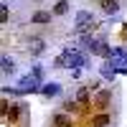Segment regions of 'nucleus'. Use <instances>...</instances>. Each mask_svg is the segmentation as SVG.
I'll return each mask as SVG.
<instances>
[{"label":"nucleus","mask_w":127,"mask_h":127,"mask_svg":"<svg viewBox=\"0 0 127 127\" xmlns=\"http://www.w3.org/2000/svg\"><path fill=\"white\" fill-rule=\"evenodd\" d=\"M102 76H104V79H114V76H117V69H114L112 61H104V64H102Z\"/></svg>","instance_id":"nucleus-13"},{"label":"nucleus","mask_w":127,"mask_h":127,"mask_svg":"<svg viewBox=\"0 0 127 127\" xmlns=\"http://www.w3.org/2000/svg\"><path fill=\"white\" fill-rule=\"evenodd\" d=\"M28 51H31L33 56H41V54L46 51V41H43V38H28Z\"/></svg>","instance_id":"nucleus-8"},{"label":"nucleus","mask_w":127,"mask_h":127,"mask_svg":"<svg viewBox=\"0 0 127 127\" xmlns=\"http://www.w3.org/2000/svg\"><path fill=\"white\" fill-rule=\"evenodd\" d=\"M54 125L56 127H71V117H69L66 112H59L56 117H54Z\"/></svg>","instance_id":"nucleus-15"},{"label":"nucleus","mask_w":127,"mask_h":127,"mask_svg":"<svg viewBox=\"0 0 127 127\" xmlns=\"http://www.w3.org/2000/svg\"><path fill=\"white\" fill-rule=\"evenodd\" d=\"M3 94H10V97H18V94H20V89H18V87H3Z\"/></svg>","instance_id":"nucleus-19"},{"label":"nucleus","mask_w":127,"mask_h":127,"mask_svg":"<svg viewBox=\"0 0 127 127\" xmlns=\"http://www.w3.org/2000/svg\"><path fill=\"white\" fill-rule=\"evenodd\" d=\"M23 109H26L23 104H10V109H8V114H5V120H8L10 125H15L20 117H23Z\"/></svg>","instance_id":"nucleus-7"},{"label":"nucleus","mask_w":127,"mask_h":127,"mask_svg":"<svg viewBox=\"0 0 127 127\" xmlns=\"http://www.w3.org/2000/svg\"><path fill=\"white\" fill-rule=\"evenodd\" d=\"M109 102H112V92H109V89H99L97 97H92V104H94L97 109H107Z\"/></svg>","instance_id":"nucleus-4"},{"label":"nucleus","mask_w":127,"mask_h":127,"mask_svg":"<svg viewBox=\"0 0 127 127\" xmlns=\"http://www.w3.org/2000/svg\"><path fill=\"white\" fill-rule=\"evenodd\" d=\"M92 28H94V15L89 13V10H79V13H76V26H74V33L84 36V33L92 31Z\"/></svg>","instance_id":"nucleus-1"},{"label":"nucleus","mask_w":127,"mask_h":127,"mask_svg":"<svg viewBox=\"0 0 127 127\" xmlns=\"http://www.w3.org/2000/svg\"><path fill=\"white\" fill-rule=\"evenodd\" d=\"M64 112H71V114H76V112H84V109H81V104H79L76 99L71 97V99H66V102H64Z\"/></svg>","instance_id":"nucleus-14"},{"label":"nucleus","mask_w":127,"mask_h":127,"mask_svg":"<svg viewBox=\"0 0 127 127\" xmlns=\"http://www.w3.org/2000/svg\"><path fill=\"white\" fill-rule=\"evenodd\" d=\"M54 66H56V69H66V59H64V56H59V59L54 61Z\"/></svg>","instance_id":"nucleus-20"},{"label":"nucleus","mask_w":127,"mask_h":127,"mask_svg":"<svg viewBox=\"0 0 127 127\" xmlns=\"http://www.w3.org/2000/svg\"><path fill=\"white\" fill-rule=\"evenodd\" d=\"M10 20V10H8V5H0V23H8Z\"/></svg>","instance_id":"nucleus-17"},{"label":"nucleus","mask_w":127,"mask_h":127,"mask_svg":"<svg viewBox=\"0 0 127 127\" xmlns=\"http://www.w3.org/2000/svg\"><path fill=\"white\" fill-rule=\"evenodd\" d=\"M41 94L48 97V99H54V97H59V94H61V84H56V81L43 84V87H41Z\"/></svg>","instance_id":"nucleus-10"},{"label":"nucleus","mask_w":127,"mask_h":127,"mask_svg":"<svg viewBox=\"0 0 127 127\" xmlns=\"http://www.w3.org/2000/svg\"><path fill=\"white\" fill-rule=\"evenodd\" d=\"M74 99L81 104V109H84V112L92 109V89H89V87H81L76 94H74Z\"/></svg>","instance_id":"nucleus-5"},{"label":"nucleus","mask_w":127,"mask_h":127,"mask_svg":"<svg viewBox=\"0 0 127 127\" xmlns=\"http://www.w3.org/2000/svg\"><path fill=\"white\" fill-rule=\"evenodd\" d=\"M99 5H102V10H104L107 15L120 13V3H117V0H99Z\"/></svg>","instance_id":"nucleus-11"},{"label":"nucleus","mask_w":127,"mask_h":127,"mask_svg":"<svg viewBox=\"0 0 127 127\" xmlns=\"http://www.w3.org/2000/svg\"><path fill=\"white\" fill-rule=\"evenodd\" d=\"M0 69H3V74H15V61L13 59H8V56H0Z\"/></svg>","instance_id":"nucleus-12"},{"label":"nucleus","mask_w":127,"mask_h":127,"mask_svg":"<svg viewBox=\"0 0 127 127\" xmlns=\"http://www.w3.org/2000/svg\"><path fill=\"white\" fill-rule=\"evenodd\" d=\"M51 15H54V13H48V10H36V13H31V23L46 26V23H51Z\"/></svg>","instance_id":"nucleus-9"},{"label":"nucleus","mask_w":127,"mask_h":127,"mask_svg":"<svg viewBox=\"0 0 127 127\" xmlns=\"http://www.w3.org/2000/svg\"><path fill=\"white\" fill-rule=\"evenodd\" d=\"M71 10V5H69V0H59V3L54 5V15H66Z\"/></svg>","instance_id":"nucleus-16"},{"label":"nucleus","mask_w":127,"mask_h":127,"mask_svg":"<svg viewBox=\"0 0 127 127\" xmlns=\"http://www.w3.org/2000/svg\"><path fill=\"white\" fill-rule=\"evenodd\" d=\"M41 79H36L33 74H31V76H23L20 79V84H18V89H20V94H33V92H38L41 87Z\"/></svg>","instance_id":"nucleus-3"},{"label":"nucleus","mask_w":127,"mask_h":127,"mask_svg":"<svg viewBox=\"0 0 127 127\" xmlns=\"http://www.w3.org/2000/svg\"><path fill=\"white\" fill-rule=\"evenodd\" d=\"M33 76H36V79H43V69H41V66H33Z\"/></svg>","instance_id":"nucleus-21"},{"label":"nucleus","mask_w":127,"mask_h":127,"mask_svg":"<svg viewBox=\"0 0 127 127\" xmlns=\"http://www.w3.org/2000/svg\"><path fill=\"white\" fill-rule=\"evenodd\" d=\"M8 109H10V102H8V99H0V117H3V120H5Z\"/></svg>","instance_id":"nucleus-18"},{"label":"nucleus","mask_w":127,"mask_h":127,"mask_svg":"<svg viewBox=\"0 0 127 127\" xmlns=\"http://www.w3.org/2000/svg\"><path fill=\"white\" fill-rule=\"evenodd\" d=\"M61 56L66 59V69H81L84 64H87L84 54H81V51H76V48H66V51H64Z\"/></svg>","instance_id":"nucleus-2"},{"label":"nucleus","mask_w":127,"mask_h":127,"mask_svg":"<svg viewBox=\"0 0 127 127\" xmlns=\"http://www.w3.org/2000/svg\"><path fill=\"white\" fill-rule=\"evenodd\" d=\"M109 122H112V114H109L107 109H99V112L92 117V127H107Z\"/></svg>","instance_id":"nucleus-6"}]
</instances>
